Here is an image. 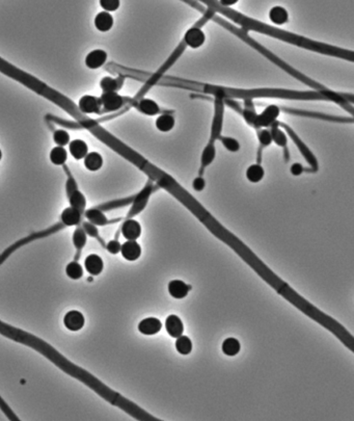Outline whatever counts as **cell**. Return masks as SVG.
<instances>
[{"instance_id": "1", "label": "cell", "mask_w": 354, "mask_h": 421, "mask_svg": "<svg viewBox=\"0 0 354 421\" xmlns=\"http://www.w3.org/2000/svg\"><path fill=\"white\" fill-rule=\"evenodd\" d=\"M0 332H1L2 336L7 337L8 339H11L14 341H17L19 343L25 344V346L30 347L34 349L36 352L41 353L43 356L46 357V358H48V360L53 362L57 367L62 369L65 373L81 381L85 385L91 387L99 395H101L103 399H105L107 402H109L113 406L121 408L122 410L126 411L132 417L138 420H158L152 415L148 414L147 412H145L144 410H142L140 407H137L133 403L123 398L119 393L109 389L107 386L103 384V383H101L94 376L85 372L84 369L74 365L72 362L67 360L65 357H62L56 350H54L51 346H49V344L45 342L44 340L37 338L35 336H32L31 334L27 333V332L21 331L9 325H5L4 323H1V326H0Z\"/></svg>"}, {"instance_id": "2", "label": "cell", "mask_w": 354, "mask_h": 421, "mask_svg": "<svg viewBox=\"0 0 354 421\" xmlns=\"http://www.w3.org/2000/svg\"><path fill=\"white\" fill-rule=\"evenodd\" d=\"M227 18L231 19L235 23L239 24L240 26H242V28L246 31L252 30V31H256V32H260V33H263V34L275 37V39H279L281 41L287 42L289 44H292V45H295V46H298V47H301V48H305L307 50L315 51V52L339 57V58L346 59V60L354 62V51L345 50V49L339 48V47H336V46H332V45L320 43V42H316V41L307 39V37H305V36H301V35H298V34H295V33H292V32H289L287 30L277 28V27H274V26H270V25H268L266 23H263V22H260L258 20L246 17V16L242 15L241 12L236 11L235 9L231 10V12L229 14V16H227Z\"/></svg>"}, {"instance_id": "3", "label": "cell", "mask_w": 354, "mask_h": 421, "mask_svg": "<svg viewBox=\"0 0 354 421\" xmlns=\"http://www.w3.org/2000/svg\"><path fill=\"white\" fill-rule=\"evenodd\" d=\"M224 99L220 97H215L214 99V117L212 121L211 134L209 142L205 147L200 157V167L198 171V176H203L206 168L213 162L216 155V149H215V143L221 136L222 123H223V112H224Z\"/></svg>"}, {"instance_id": "4", "label": "cell", "mask_w": 354, "mask_h": 421, "mask_svg": "<svg viewBox=\"0 0 354 421\" xmlns=\"http://www.w3.org/2000/svg\"><path fill=\"white\" fill-rule=\"evenodd\" d=\"M279 125L282 127V128L285 129V131L287 132V134L290 136V138L293 140V143L297 146L298 150L300 151L301 155L305 157V159L307 160V162L309 163V169H306L305 172L307 173H316L319 169V164H318V160L317 158L315 157V155L312 153V151L309 149V147L302 142L300 139V137L295 133V131L291 128V127L285 123L279 122Z\"/></svg>"}, {"instance_id": "5", "label": "cell", "mask_w": 354, "mask_h": 421, "mask_svg": "<svg viewBox=\"0 0 354 421\" xmlns=\"http://www.w3.org/2000/svg\"><path fill=\"white\" fill-rule=\"evenodd\" d=\"M155 189H156V187H155V184H154V180H152L149 178V180L146 183L145 187L137 195H135L134 201L132 203V206H131L128 214L125 216V220L126 219H133L135 215L140 214L146 208L148 201H149L151 195L155 191Z\"/></svg>"}, {"instance_id": "6", "label": "cell", "mask_w": 354, "mask_h": 421, "mask_svg": "<svg viewBox=\"0 0 354 421\" xmlns=\"http://www.w3.org/2000/svg\"><path fill=\"white\" fill-rule=\"evenodd\" d=\"M100 99L103 105L102 113L122 110L130 101V98H124L118 92H103Z\"/></svg>"}, {"instance_id": "7", "label": "cell", "mask_w": 354, "mask_h": 421, "mask_svg": "<svg viewBox=\"0 0 354 421\" xmlns=\"http://www.w3.org/2000/svg\"><path fill=\"white\" fill-rule=\"evenodd\" d=\"M280 112H281V107L279 106H276V105L267 106L262 113L257 114L251 127H254V128H256L257 130L270 127L272 124H274L277 121V118H279L280 116Z\"/></svg>"}, {"instance_id": "8", "label": "cell", "mask_w": 354, "mask_h": 421, "mask_svg": "<svg viewBox=\"0 0 354 421\" xmlns=\"http://www.w3.org/2000/svg\"><path fill=\"white\" fill-rule=\"evenodd\" d=\"M281 109H283L285 112H288V113H291V114H296V116H300V117L320 119V120H324V121H331V122H337V123H354L353 118L334 117V116H328V114H324V113L308 111V110H302V109L288 108V107H282Z\"/></svg>"}, {"instance_id": "9", "label": "cell", "mask_w": 354, "mask_h": 421, "mask_svg": "<svg viewBox=\"0 0 354 421\" xmlns=\"http://www.w3.org/2000/svg\"><path fill=\"white\" fill-rule=\"evenodd\" d=\"M120 232L127 240H136L142 234V226L134 219H126L119 232L116 233L115 239L119 238Z\"/></svg>"}, {"instance_id": "10", "label": "cell", "mask_w": 354, "mask_h": 421, "mask_svg": "<svg viewBox=\"0 0 354 421\" xmlns=\"http://www.w3.org/2000/svg\"><path fill=\"white\" fill-rule=\"evenodd\" d=\"M102 102L100 98L91 95H84L80 98L78 108L84 114L91 113H102Z\"/></svg>"}, {"instance_id": "11", "label": "cell", "mask_w": 354, "mask_h": 421, "mask_svg": "<svg viewBox=\"0 0 354 421\" xmlns=\"http://www.w3.org/2000/svg\"><path fill=\"white\" fill-rule=\"evenodd\" d=\"M183 41L188 47L192 49H197L204 45L206 41V35L200 27L193 25V26H191L185 32Z\"/></svg>"}, {"instance_id": "12", "label": "cell", "mask_w": 354, "mask_h": 421, "mask_svg": "<svg viewBox=\"0 0 354 421\" xmlns=\"http://www.w3.org/2000/svg\"><path fill=\"white\" fill-rule=\"evenodd\" d=\"M84 218H86L88 222H91L94 225L100 226V227H103V226H106V225H109V224L119 223L120 221L123 220V218H119V219H115V220H109V219L106 218V215L104 214V211L99 209L98 207L85 210V212H84Z\"/></svg>"}, {"instance_id": "13", "label": "cell", "mask_w": 354, "mask_h": 421, "mask_svg": "<svg viewBox=\"0 0 354 421\" xmlns=\"http://www.w3.org/2000/svg\"><path fill=\"white\" fill-rule=\"evenodd\" d=\"M133 107H135L138 111H141L142 113L147 114V116H157L158 113L173 112V111H169V110H162L160 108V106L156 103L154 100L148 99V98H143L141 100L134 102Z\"/></svg>"}, {"instance_id": "14", "label": "cell", "mask_w": 354, "mask_h": 421, "mask_svg": "<svg viewBox=\"0 0 354 421\" xmlns=\"http://www.w3.org/2000/svg\"><path fill=\"white\" fill-rule=\"evenodd\" d=\"M64 324L68 330L72 332H77L83 328L85 324V318L81 312L77 310H72L65 315Z\"/></svg>"}, {"instance_id": "15", "label": "cell", "mask_w": 354, "mask_h": 421, "mask_svg": "<svg viewBox=\"0 0 354 421\" xmlns=\"http://www.w3.org/2000/svg\"><path fill=\"white\" fill-rule=\"evenodd\" d=\"M107 60L106 51L102 49H96L91 51L85 57V65L88 69L96 70L102 67Z\"/></svg>"}, {"instance_id": "16", "label": "cell", "mask_w": 354, "mask_h": 421, "mask_svg": "<svg viewBox=\"0 0 354 421\" xmlns=\"http://www.w3.org/2000/svg\"><path fill=\"white\" fill-rule=\"evenodd\" d=\"M121 253L126 260L135 261L141 257L142 248L136 240H127L122 246Z\"/></svg>"}, {"instance_id": "17", "label": "cell", "mask_w": 354, "mask_h": 421, "mask_svg": "<svg viewBox=\"0 0 354 421\" xmlns=\"http://www.w3.org/2000/svg\"><path fill=\"white\" fill-rule=\"evenodd\" d=\"M82 216H84L80 211L73 208L72 206L67 207L61 212L60 222L66 227L71 226H78L82 223Z\"/></svg>"}, {"instance_id": "18", "label": "cell", "mask_w": 354, "mask_h": 421, "mask_svg": "<svg viewBox=\"0 0 354 421\" xmlns=\"http://www.w3.org/2000/svg\"><path fill=\"white\" fill-rule=\"evenodd\" d=\"M162 328L161 322L156 317H148L138 325V331L144 335H155Z\"/></svg>"}, {"instance_id": "19", "label": "cell", "mask_w": 354, "mask_h": 421, "mask_svg": "<svg viewBox=\"0 0 354 421\" xmlns=\"http://www.w3.org/2000/svg\"><path fill=\"white\" fill-rule=\"evenodd\" d=\"M84 267L86 272L92 276H98L102 273L104 269V262L97 254L88 255L84 261Z\"/></svg>"}, {"instance_id": "20", "label": "cell", "mask_w": 354, "mask_h": 421, "mask_svg": "<svg viewBox=\"0 0 354 421\" xmlns=\"http://www.w3.org/2000/svg\"><path fill=\"white\" fill-rule=\"evenodd\" d=\"M166 329L168 334L173 338H178L183 335L184 326L180 317L177 315H170L166 321Z\"/></svg>"}, {"instance_id": "21", "label": "cell", "mask_w": 354, "mask_h": 421, "mask_svg": "<svg viewBox=\"0 0 354 421\" xmlns=\"http://www.w3.org/2000/svg\"><path fill=\"white\" fill-rule=\"evenodd\" d=\"M191 289V286L187 285L183 281L174 280L169 284V292L174 299H184L187 297L189 290Z\"/></svg>"}, {"instance_id": "22", "label": "cell", "mask_w": 354, "mask_h": 421, "mask_svg": "<svg viewBox=\"0 0 354 421\" xmlns=\"http://www.w3.org/2000/svg\"><path fill=\"white\" fill-rule=\"evenodd\" d=\"M69 151L73 158L76 160H81L88 154V147L84 140L74 139L69 144Z\"/></svg>"}, {"instance_id": "23", "label": "cell", "mask_w": 354, "mask_h": 421, "mask_svg": "<svg viewBox=\"0 0 354 421\" xmlns=\"http://www.w3.org/2000/svg\"><path fill=\"white\" fill-rule=\"evenodd\" d=\"M95 26L101 32H107L113 26V17L109 11H100L95 18Z\"/></svg>"}, {"instance_id": "24", "label": "cell", "mask_w": 354, "mask_h": 421, "mask_svg": "<svg viewBox=\"0 0 354 421\" xmlns=\"http://www.w3.org/2000/svg\"><path fill=\"white\" fill-rule=\"evenodd\" d=\"M86 235L87 234L84 231V229H83L82 226H78L77 228L75 229V231L73 233V245L76 248V250H77V254L75 255V258H74L76 261L79 259L80 255H81V251L86 245V239H87Z\"/></svg>"}, {"instance_id": "25", "label": "cell", "mask_w": 354, "mask_h": 421, "mask_svg": "<svg viewBox=\"0 0 354 421\" xmlns=\"http://www.w3.org/2000/svg\"><path fill=\"white\" fill-rule=\"evenodd\" d=\"M258 139H259V149L257 153V163H261L262 156H263V150L268 147L273 140L272 135L269 129H258Z\"/></svg>"}, {"instance_id": "26", "label": "cell", "mask_w": 354, "mask_h": 421, "mask_svg": "<svg viewBox=\"0 0 354 421\" xmlns=\"http://www.w3.org/2000/svg\"><path fill=\"white\" fill-rule=\"evenodd\" d=\"M124 84L123 75L118 78H112L110 76L102 78L100 81V86L103 92H119Z\"/></svg>"}, {"instance_id": "27", "label": "cell", "mask_w": 354, "mask_h": 421, "mask_svg": "<svg viewBox=\"0 0 354 421\" xmlns=\"http://www.w3.org/2000/svg\"><path fill=\"white\" fill-rule=\"evenodd\" d=\"M83 160L84 167L91 172L99 171L103 165V157L98 152H90Z\"/></svg>"}, {"instance_id": "28", "label": "cell", "mask_w": 354, "mask_h": 421, "mask_svg": "<svg viewBox=\"0 0 354 421\" xmlns=\"http://www.w3.org/2000/svg\"><path fill=\"white\" fill-rule=\"evenodd\" d=\"M155 124H156V128L161 132L171 131L175 126V118L173 116V112L161 113L160 116L156 119Z\"/></svg>"}, {"instance_id": "29", "label": "cell", "mask_w": 354, "mask_h": 421, "mask_svg": "<svg viewBox=\"0 0 354 421\" xmlns=\"http://www.w3.org/2000/svg\"><path fill=\"white\" fill-rule=\"evenodd\" d=\"M69 198V203H70V206H72L73 208L77 209L78 211H80L83 215L85 212V208H86V199L84 197V195L81 193L79 189H76L74 190L73 193H71L70 195H68Z\"/></svg>"}, {"instance_id": "30", "label": "cell", "mask_w": 354, "mask_h": 421, "mask_svg": "<svg viewBox=\"0 0 354 421\" xmlns=\"http://www.w3.org/2000/svg\"><path fill=\"white\" fill-rule=\"evenodd\" d=\"M270 132L272 135V140L283 149L288 148V139L286 133L281 129V126L279 125V121H276L274 124L270 126Z\"/></svg>"}, {"instance_id": "31", "label": "cell", "mask_w": 354, "mask_h": 421, "mask_svg": "<svg viewBox=\"0 0 354 421\" xmlns=\"http://www.w3.org/2000/svg\"><path fill=\"white\" fill-rule=\"evenodd\" d=\"M269 18L275 25H284L289 20V14L283 6H273L269 11Z\"/></svg>"}, {"instance_id": "32", "label": "cell", "mask_w": 354, "mask_h": 421, "mask_svg": "<svg viewBox=\"0 0 354 421\" xmlns=\"http://www.w3.org/2000/svg\"><path fill=\"white\" fill-rule=\"evenodd\" d=\"M67 159H68V152L64 147L56 146L50 151V160H51L53 164L64 165L66 164Z\"/></svg>"}, {"instance_id": "33", "label": "cell", "mask_w": 354, "mask_h": 421, "mask_svg": "<svg viewBox=\"0 0 354 421\" xmlns=\"http://www.w3.org/2000/svg\"><path fill=\"white\" fill-rule=\"evenodd\" d=\"M265 176V171L261 163L251 164L250 167L246 170V178L247 180L251 183L260 182Z\"/></svg>"}, {"instance_id": "34", "label": "cell", "mask_w": 354, "mask_h": 421, "mask_svg": "<svg viewBox=\"0 0 354 421\" xmlns=\"http://www.w3.org/2000/svg\"><path fill=\"white\" fill-rule=\"evenodd\" d=\"M134 198H135V196H131L129 198L120 199V200H113V201H110L108 203L102 204V205L98 206V208L105 212V211H109V210H112V209L125 207V206L129 205V204H132L133 201H134Z\"/></svg>"}, {"instance_id": "35", "label": "cell", "mask_w": 354, "mask_h": 421, "mask_svg": "<svg viewBox=\"0 0 354 421\" xmlns=\"http://www.w3.org/2000/svg\"><path fill=\"white\" fill-rule=\"evenodd\" d=\"M241 346H240V342L236 338H227L222 342V353L229 357H234L237 354H239Z\"/></svg>"}, {"instance_id": "36", "label": "cell", "mask_w": 354, "mask_h": 421, "mask_svg": "<svg viewBox=\"0 0 354 421\" xmlns=\"http://www.w3.org/2000/svg\"><path fill=\"white\" fill-rule=\"evenodd\" d=\"M176 349L178 351L179 354L181 355H189L192 351V342L190 340V338L187 337V336H180L177 338L176 341Z\"/></svg>"}, {"instance_id": "37", "label": "cell", "mask_w": 354, "mask_h": 421, "mask_svg": "<svg viewBox=\"0 0 354 421\" xmlns=\"http://www.w3.org/2000/svg\"><path fill=\"white\" fill-rule=\"evenodd\" d=\"M66 274L70 279L79 280L83 276V267L77 261L74 260L67 265Z\"/></svg>"}, {"instance_id": "38", "label": "cell", "mask_w": 354, "mask_h": 421, "mask_svg": "<svg viewBox=\"0 0 354 421\" xmlns=\"http://www.w3.org/2000/svg\"><path fill=\"white\" fill-rule=\"evenodd\" d=\"M81 226L83 227L84 231L86 232V234L88 236L97 238L99 240L100 244H101V246H102L103 248H106V245H105L104 240L100 237V234H99V231H98V228H97L96 225H94L91 222H83V223H81Z\"/></svg>"}, {"instance_id": "39", "label": "cell", "mask_w": 354, "mask_h": 421, "mask_svg": "<svg viewBox=\"0 0 354 421\" xmlns=\"http://www.w3.org/2000/svg\"><path fill=\"white\" fill-rule=\"evenodd\" d=\"M53 140L57 146H61V147H65L71 143L70 134L66 130H62V129L53 131Z\"/></svg>"}, {"instance_id": "40", "label": "cell", "mask_w": 354, "mask_h": 421, "mask_svg": "<svg viewBox=\"0 0 354 421\" xmlns=\"http://www.w3.org/2000/svg\"><path fill=\"white\" fill-rule=\"evenodd\" d=\"M46 120L50 121V122H53L56 123L62 127H66V128H70V129H82L81 125L79 124V122L75 123V122H70V121H66V120H61V119H57L51 114H47L46 116Z\"/></svg>"}, {"instance_id": "41", "label": "cell", "mask_w": 354, "mask_h": 421, "mask_svg": "<svg viewBox=\"0 0 354 421\" xmlns=\"http://www.w3.org/2000/svg\"><path fill=\"white\" fill-rule=\"evenodd\" d=\"M224 148L230 152H238L240 150V144L237 139L229 136H220L219 139Z\"/></svg>"}, {"instance_id": "42", "label": "cell", "mask_w": 354, "mask_h": 421, "mask_svg": "<svg viewBox=\"0 0 354 421\" xmlns=\"http://www.w3.org/2000/svg\"><path fill=\"white\" fill-rule=\"evenodd\" d=\"M100 6L106 11H115L120 7V0H100Z\"/></svg>"}, {"instance_id": "43", "label": "cell", "mask_w": 354, "mask_h": 421, "mask_svg": "<svg viewBox=\"0 0 354 421\" xmlns=\"http://www.w3.org/2000/svg\"><path fill=\"white\" fill-rule=\"evenodd\" d=\"M122 246L118 239H113L106 245V250L112 255H117L122 251Z\"/></svg>"}, {"instance_id": "44", "label": "cell", "mask_w": 354, "mask_h": 421, "mask_svg": "<svg viewBox=\"0 0 354 421\" xmlns=\"http://www.w3.org/2000/svg\"><path fill=\"white\" fill-rule=\"evenodd\" d=\"M206 186V181L201 176H197L192 182V187L196 191H201Z\"/></svg>"}, {"instance_id": "45", "label": "cell", "mask_w": 354, "mask_h": 421, "mask_svg": "<svg viewBox=\"0 0 354 421\" xmlns=\"http://www.w3.org/2000/svg\"><path fill=\"white\" fill-rule=\"evenodd\" d=\"M305 168L302 167V164L301 163H298V162H296V163H293L292 165H291V168H290V172H291V174H292L293 176H300L303 172H305Z\"/></svg>"}, {"instance_id": "46", "label": "cell", "mask_w": 354, "mask_h": 421, "mask_svg": "<svg viewBox=\"0 0 354 421\" xmlns=\"http://www.w3.org/2000/svg\"><path fill=\"white\" fill-rule=\"evenodd\" d=\"M197 1L206 4L209 8L215 11H216V8H218V5H220L219 0H197Z\"/></svg>"}, {"instance_id": "47", "label": "cell", "mask_w": 354, "mask_h": 421, "mask_svg": "<svg viewBox=\"0 0 354 421\" xmlns=\"http://www.w3.org/2000/svg\"><path fill=\"white\" fill-rule=\"evenodd\" d=\"M1 409H2V412L9 418V419H12V420H17L18 418L15 416V414L12 413L11 411H10V409L8 407H6V404H5V402L2 400L1 401Z\"/></svg>"}, {"instance_id": "48", "label": "cell", "mask_w": 354, "mask_h": 421, "mask_svg": "<svg viewBox=\"0 0 354 421\" xmlns=\"http://www.w3.org/2000/svg\"><path fill=\"white\" fill-rule=\"evenodd\" d=\"M238 1H239V0H219V2L223 6H226V7H230V6L234 5V4H236Z\"/></svg>"}]
</instances>
